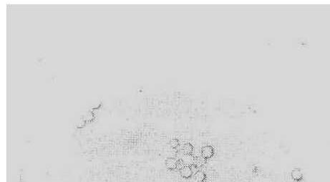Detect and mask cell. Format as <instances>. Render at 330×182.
<instances>
[{
	"mask_svg": "<svg viewBox=\"0 0 330 182\" xmlns=\"http://www.w3.org/2000/svg\"><path fill=\"white\" fill-rule=\"evenodd\" d=\"M214 148L213 146L207 145L201 148V156L206 159H211L214 154Z\"/></svg>",
	"mask_w": 330,
	"mask_h": 182,
	"instance_id": "obj_2",
	"label": "cell"
},
{
	"mask_svg": "<svg viewBox=\"0 0 330 182\" xmlns=\"http://www.w3.org/2000/svg\"><path fill=\"white\" fill-rule=\"evenodd\" d=\"M193 177L196 182H203V181H206V174H205L203 171L198 170L197 172L193 174Z\"/></svg>",
	"mask_w": 330,
	"mask_h": 182,
	"instance_id": "obj_7",
	"label": "cell"
},
{
	"mask_svg": "<svg viewBox=\"0 0 330 182\" xmlns=\"http://www.w3.org/2000/svg\"><path fill=\"white\" fill-rule=\"evenodd\" d=\"M253 172L254 173V174H258V172H259V167L254 166V168H253Z\"/></svg>",
	"mask_w": 330,
	"mask_h": 182,
	"instance_id": "obj_13",
	"label": "cell"
},
{
	"mask_svg": "<svg viewBox=\"0 0 330 182\" xmlns=\"http://www.w3.org/2000/svg\"><path fill=\"white\" fill-rule=\"evenodd\" d=\"M190 167H191V171H192V172H193V174H195V173L197 172L198 170H199V168L197 167V166H196L195 165V164H193V165L190 166Z\"/></svg>",
	"mask_w": 330,
	"mask_h": 182,
	"instance_id": "obj_12",
	"label": "cell"
},
{
	"mask_svg": "<svg viewBox=\"0 0 330 182\" xmlns=\"http://www.w3.org/2000/svg\"><path fill=\"white\" fill-rule=\"evenodd\" d=\"M206 160L204 157H203L202 156H199L195 157V161H194V164L197 166V167L200 168L206 165Z\"/></svg>",
	"mask_w": 330,
	"mask_h": 182,
	"instance_id": "obj_9",
	"label": "cell"
},
{
	"mask_svg": "<svg viewBox=\"0 0 330 182\" xmlns=\"http://www.w3.org/2000/svg\"><path fill=\"white\" fill-rule=\"evenodd\" d=\"M203 182H207V181H203Z\"/></svg>",
	"mask_w": 330,
	"mask_h": 182,
	"instance_id": "obj_14",
	"label": "cell"
},
{
	"mask_svg": "<svg viewBox=\"0 0 330 182\" xmlns=\"http://www.w3.org/2000/svg\"><path fill=\"white\" fill-rule=\"evenodd\" d=\"M194 147L191 143L185 144L183 146L182 151L184 154H193Z\"/></svg>",
	"mask_w": 330,
	"mask_h": 182,
	"instance_id": "obj_8",
	"label": "cell"
},
{
	"mask_svg": "<svg viewBox=\"0 0 330 182\" xmlns=\"http://www.w3.org/2000/svg\"><path fill=\"white\" fill-rule=\"evenodd\" d=\"M170 145L173 148H176L180 145V141L178 139H173L170 141Z\"/></svg>",
	"mask_w": 330,
	"mask_h": 182,
	"instance_id": "obj_10",
	"label": "cell"
},
{
	"mask_svg": "<svg viewBox=\"0 0 330 182\" xmlns=\"http://www.w3.org/2000/svg\"><path fill=\"white\" fill-rule=\"evenodd\" d=\"M179 172H180L181 176L184 179H190L193 175L191 167L189 166H183Z\"/></svg>",
	"mask_w": 330,
	"mask_h": 182,
	"instance_id": "obj_5",
	"label": "cell"
},
{
	"mask_svg": "<svg viewBox=\"0 0 330 182\" xmlns=\"http://www.w3.org/2000/svg\"><path fill=\"white\" fill-rule=\"evenodd\" d=\"M291 177L293 180L296 182H301L304 179V175L299 168H293L291 172Z\"/></svg>",
	"mask_w": 330,
	"mask_h": 182,
	"instance_id": "obj_1",
	"label": "cell"
},
{
	"mask_svg": "<svg viewBox=\"0 0 330 182\" xmlns=\"http://www.w3.org/2000/svg\"><path fill=\"white\" fill-rule=\"evenodd\" d=\"M178 159L173 157H169L165 160V166L168 170L174 171L176 169Z\"/></svg>",
	"mask_w": 330,
	"mask_h": 182,
	"instance_id": "obj_3",
	"label": "cell"
},
{
	"mask_svg": "<svg viewBox=\"0 0 330 182\" xmlns=\"http://www.w3.org/2000/svg\"><path fill=\"white\" fill-rule=\"evenodd\" d=\"M183 166H185L184 164L183 163V161H181V159H178V164H177V168L176 169H178L179 171H180L181 168H182Z\"/></svg>",
	"mask_w": 330,
	"mask_h": 182,
	"instance_id": "obj_11",
	"label": "cell"
},
{
	"mask_svg": "<svg viewBox=\"0 0 330 182\" xmlns=\"http://www.w3.org/2000/svg\"><path fill=\"white\" fill-rule=\"evenodd\" d=\"M80 118H82L86 123H89L93 122V120H95V115L93 111H87L86 113L82 114Z\"/></svg>",
	"mask_w": 330,
	"mask_h": 182,
	"instance_id": "obj_6",
	"label": "cell"
},
{
	"mask_svg": "<svg viewBox=\"0 0 330 182\" xmlns=\"http://www.w3.org/2000/svg\"><path fill=\"white\" fill-rule=\"evenodd\" d=\"M185 166H191L194 164L195 156L193 154H183L181 159Z\"/></svg>",
	"mask_w": 330,
	"mask_h": 182,
	"instance_id": "obj_4",
	"label": "cell"
}]
</instances>
